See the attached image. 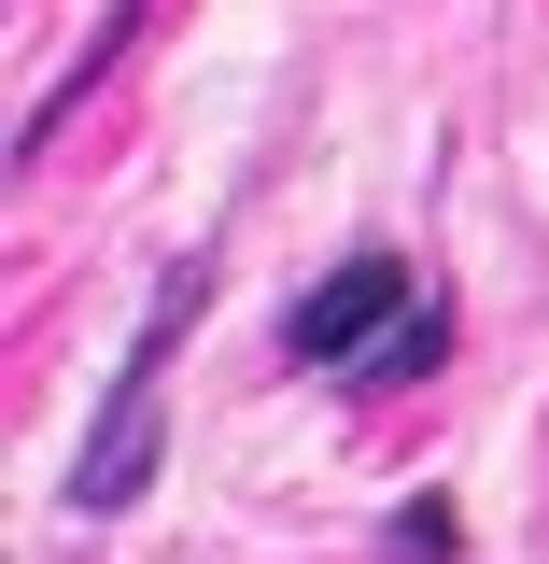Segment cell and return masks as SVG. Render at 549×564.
Segmentation results:
<instances>
[{
	"mask_svg": "<svg viewBox=\"0 0 549 564\" xmlns=\"http://www.w3.org/2000/svg\"><path fill=\"white\" fill-rule=\"evenodd\" d=\"M184 325H198V254L155 282L128 367H113V395H99V423H85V452H70V508H85V522H113V508L155 480V437H169V352H184Z\"/></svg>",
	"mask_w": 549,
	"mask_h": 564,
	"instance_id": "obj_1",
	"label": "cell"
},
{
	"mask_svg": "<svg viewBox=\"0 0 549 564\" xmlns=\"http://www.w3.org/2000/svg\"><path fill=\"white\" fill-rule=\"evenodd\" d=\"M409 311H422L409 254H381V240H366V254H339V269H325L296 311H282V352H296V367H366V352L395 339Z\"/></svg>",
	"mask_w": 549,
	"mask_h": 564,
	"instance_id": "obj_2",
	"label": "cell"
},
{
	"mask_svg": "<svg viewBox=\"0 0 549 564\" xmlns=\"http://www.w3.org/2000/svg\"><path fill=\"white\" fill-rule=\"evenodd\" d=\"M437 352H451V296H422V311H409V325H395V339H381V352H366L352 381H422Z\"/></svg>",
	"mask_w": 549,
	"mask_h": 564,
	"instance_id": "obj_3",
	"label": "cell"
}]
</instances>
